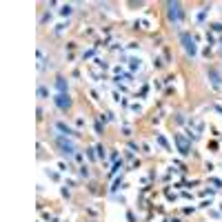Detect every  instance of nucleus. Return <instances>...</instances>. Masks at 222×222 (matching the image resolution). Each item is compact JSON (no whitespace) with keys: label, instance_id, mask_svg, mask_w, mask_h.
Masks as SVG:
<instances>
[{"label":"nucleus","instance_id":"7ed1b4c3","mask_svg":"<svg viewBox=\"0 0 222 222\" xmlns=\"http://www.w3.org/2000/svg\"><path fill=\"white\" fill-rule=\"evenodd\" d=\"M56 105H58L60 109H69V107H71V100H69L65 93H58V96H56Z\"/></svg>","mask_w":222,"mask_h":222},{"label":"nucleus","instance_id":"f257e3e1","mask_svg":"<svg viewBox=\"0 0 222 222\" xmlns=\"http://www.w3.org/2000/svg\"><path fill=\"white\" fill-rule=\"evenodd\" d=\"M180 40H182V44H184V49H187V54L195 56V44H193V38H189V34H182V36H180Z\"/></svg>","mask_w":222,"mask_h":222},{"label":"nucleus","instance_id":"39448f33","mask_svg":"<svg viewBox=\"0 0 222 222\" xmlns=\"http://www.w3.org/2000/svg\"><path fill=\"white\" fill-rule=\"evenodd\" d=\"M38 96H40V98H44V96H47V89H42V87H40V89H38Z\"/></svg>","mask_w":222,"mask_h":222},{"label":"nucleus","instance_id":"f03ea898","mask_svg":"<svg viewBox=\"0 0 222 222\" xmlns=\"http://www.w3.org/2000/svg\"><path fill=\"white\" fill-rule=\"evenodd\" d=\"M169 18L171 20H180V5L178 3H169Z\"/></svg>","mask_w":222,"mask_h":222},{"label":"nucleus","instance_id":"20e7f679","mask_svg":"<svg viewBox=\"0 0 222 222\" xmlns=\"http://www.w3.org/2000/svg\"><path fill=\"white\" fill-rule=\"evenodd\" d=\"M56 87H58V91H65V89H67V82H65V78H58V80H56Z\"/></svg>","mask_w":222,"mask_h":222}]
</instances>
